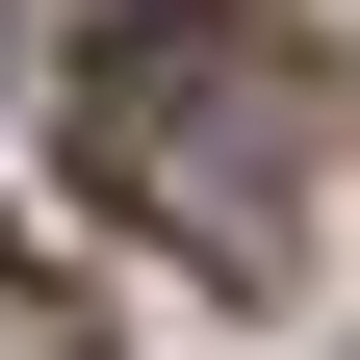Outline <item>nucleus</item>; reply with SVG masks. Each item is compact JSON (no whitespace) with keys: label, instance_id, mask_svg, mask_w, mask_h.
<instances>
[{"label":"nucleus","instance_id":"1","mask_svg":"<svg viewBox=\"0 0 360 360\" xmlns=\"http://www.w3.org/2000/svg\"><path fill=\"white\" fill-rule=\"evenodd\" d=\"M309 52L283 26H232V0H180V26H103V77H77V180H129L206 283H283L309 257Z\"/></svg>","mask_w":360,"mask_h":360},{"label":"nucleus","instance_id":"2","mask_svg":"<svg viewBox=\"0 0 360 360\" xmlns=\"http://www.w3.org/2000/svg\"><path fill=\"white\" fill-rule=\"evenodd\" d=\"M0 360H103V335H77V283H52V257H0Z\"/></svg>","mask_w":360,"mask_h":360}]
</instances>
